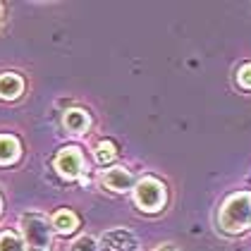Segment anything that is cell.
I'll return each instance as SVG.
<instances>
[{"label": "cell", "instance_id": "cell-1", "mask_svg": "<svg viewBox=\"0 0 251 251\" xmlns=\"http://www.w3.org/2000/svg\"><path fill=\"white\" fill-rule=\"evenodd\" d=\"M251 225V194H232L220 208V227L225 232H242Z\"/></svg>", "mask_w": 251, "mask_h": 251}, {"label": "cell", "instance_id": "cell-2", "mask_svg": "<svg viewBox=\"0 0 251 251\" xmlns=\"http://www.w3.org/2000/svg\"><path fill=\"white\" fill-rule=\"evenodd\" d=\"M22 234H24V242L31 247V249H48L50 247V227H48V220L39 215V213H24L22 215Z\"/></svg>", "mask_w": 251, "mask_h": 251}, {"label": "cell", "instance_id": "cell-3", "mask_svg": "<svg viewBox=\"0 0 251 251\" xmlns=\"http://www.w3.org/2000/svg\"><path fill=\"white\" fill-rule=\"evenodd\" d=\"M134 201L141 211L153 213L165 203V187L155 177H141L134 187Z\"/></svg>", "mask_w": 251, "mask_h": 251}, {"label": "cell", "instance_id": "cell-4", "mask_svg": "<svg viewBox=\"0 0 251 251\" xmlns=\"http://www.w3.org/2000/svg\"><path fill=\"white\" fill-rule=\"evenodd\" d=\"M100 251H139V242L129 230L115 227L100 237Z\"/></svg>", "mask_w": 251, "mask_h": 251}, {"label": "cell", "instance_id": "cell-5", "mask_svg": "<svg viewBox=\"0 0 251 251\" xmlns=\"http://www.w3.org/2000/svg\"><path fill=\"white\" fill-rule=\"evenodd\" d=\"M55 170H58L65 179H77L81 170H84V158L79 153V149L70 146V149H62L55 155Z\"/></svg>", "mask_w": 251, "mask_h": 251}, {"label": "cell", "instance_id": "cell-6", "mask_svg": "<svg viewBox=\"0 0 251 251\" xmlns=\"http://www.w3.org/2000/svg\"><path fill=\"white\" fill-rule=\"evenodd\" d=\"M103 184H105L108 189H113V192L122 194V192H129V189H132L134 179H132V173H129V170L113 168V170H108V173L103 175Z\"/></svg>", "mask_w": 251, "mask_h": 251}, {"label": "cell", "instance_id": "cell-7", "mask_svg": "<svg viewBox=\"0 0 251 251\" xmlns=\"http://www.w3.org/2000/svg\"><path fill=\"white\" fill-rule=\"evenodd\" d=\"M20 158V141L10 134H0V165L15 163Z\"/></svg>", "mask_w": 251, "mask_h": 251}, {"label": "cell", "instance_id": "cell-8", "mask_svg": "<svg viewBox=\"0 0 251 251\" xmlns=\"http://www.w3.org/2000/svg\"><path fill=\"white\" fill-rule=\"evenodd\" d=\"M22 89H24V81L22 77L17 75H0V98H7V100H12V98H17L22 94Z\"/></svg>", "mask_w": 251, "mask_h": 251}, {"label": "cell", "instance_id": "cell-9", "mask_svg": "<svg viewBox=\"0 0 251 251\" xmlns=\"http://www.w3.org/2000/svg\"><path fill=\"white\" fill-rule=\"evenodd\" d=\"M50 227H55L60 234H70V232L77 230V215L72 211H67V208H62V211H58L53 215Z\"/></svg>", "mask_w": 251, "mask_h": 251}, {"label": "cell", "instance_id": "cell-10", "mask_svg": "<svg viewBox=\"0 0 251 251\" xmlns=\"http://www.w3.org/2000/svg\"><path fill=\"white\" fill-rule=\"evenodd\" d=\"M65 127L75 134H81L89 127V115L84 110H67L65 113Z\"/></svg>", "mask_w": 251, "mask_h": 251}, {"label": "cell", "instance_id": "cell-11", "mask_svg": "<svg viewBox=\"0 0 251 251\" xmlns=\"http://www.w3.org/2000/svg\"><path fill=\"white\" fill-rule=\"evenodd\" d=\"M0 251H24V244L15 232H2L0 234Z\"/></svg>", "mask_w": 251, "mask_h": 251}, {"label": "cell", "instance_id": "cell-12", "mask_svg": "<svg viewBox=\"0 0 251 251\" xmlns=\"http://www.w3.org/2000/svg\"><path fill=\"white\" fill-rule=\"evenodd\" d=\"M117 155L115 151V144H110V141H100L96 146V160L100 165H105V163H110L113 158Z\"/></svg>", "mask_w": 251, "mask_h": 251}, {"label": "cell", "instance_id": "cell-13", "mask_svg": "<svg viewBox=\"0 0 251 251\" xmlns=\"http://www.w3.org/2000/svg\"><path fill=\"white\" fill-rule=\"evenodd\" d=\"M70 251H98L96 242L91 239V237H79L77 242L72 244V249Z\"/></svg>", "mask_w": 251, "mask_h": 251}, {"label": "cell", "instance_id": "cell-14", "mask_svg": "<svg viewBox=\"0 0 251 251\" xmlns=\"http://www.w3.org/2000/svg\"><path fill=\"white\" fill-rule=\"evenodd\" d=\"M237 81H239L244 89H251V62L249 65H244V67H239V72H237Z\"/></svg>", "mask_w": 251, "mask_h": 251}, {"label": "cell", "instance_id": "cell-15", "mask_svg": "<svg viewBox=\"0 0 251 251\" xmlns=\"http://www.w3.org/2000/svg\"><path fill=\"white\" fill-rule=\"evenodd\" d=\"M153 251H179V249H177L175 244H160V247H158V249H153Z\"/></svg>", "mask_w": 251, "mask_h": 251}, {"label": "cell", "instance_id": "cell-16", "mask_svg": "<svg viewBox=\"0 0 251 251\" xmlns=\"http://www.w3.org/2000/svg\"><path fill=\"white\" fill-rule=\"evenodd\" d=\"M26 251H43V249H31V247H29V249H26Z\"/></svg>", "mask_w": 251, "mask_h": 251}]
</instances>
